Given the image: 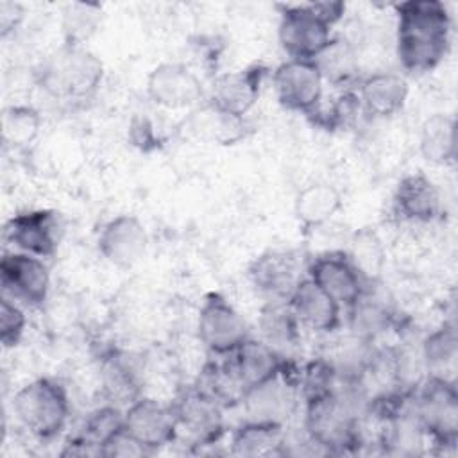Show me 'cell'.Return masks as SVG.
Instances as JSON below:
<instances>
[{"mask_svg":"<svg viewBox=\"0 0 458 458\" xmlns=\"http://www.w3.org/2000/svg\"><path fill=\"white\" fill-rule=\"evenodd\" d=\"M420 154L435 165H449L456 157V125L449 114H431L420 127Z\"/></svg>","mask_w":458,"mask_h":458,"instance_id":"cell-28","label":"cell"},{"mask_svg":"<svg viewBox=\"0 0 458 458\" xmlns=\"http://www.w3.org/2000/svg\"><path fill=\"white\" fill-rule=\"evenodd\" d=\"M358 270L361 279L367 283H374L381 277L385 267V250L377 234L370 229L356 231L351 238L349 250H344Z\"/></svg>","mask_w":458,"mask_h":458,"instance_id":"cell-31","label":"cell"},{"mask_svg":"<svg viewBox=\"0 0 458 458\" xmlns=\"http://www.w3.org/2000/svg\"><path fill=\"white\" fill-rule=\"evenodd\" d=\"M193 386L215 399L224 410L242 404L247 394V388L242 383L229 356H225L224 361L206 363Z\"/></svg>","mask_w":458,"mask_h":458,"instance_id":"cell-26","label":"cell"},{"mask_svg":"<svg viewBox=\"0 0 458 458\" xmlns=\"http://www.w3.org/2000/svg\"><path fill=\"white\" fill-rule=\"evenodd\" d=\"M310 7L322 21H326L331 27L335 23H338L344 18V13H345V4L344 2H329V0H326V2H310Z\"/></svg>","mask_w":458,"mask_h":458,"instance_id":"cell-37","label":"cell"},{"mask_svg":"<svg viewBox=\"0 0 458 458\" xmlns=\"http://www.w3.org/2000/svg\"><path fill=\"white\" fill-rule=\"evenodd\" d=\"M145 454H150V453L140 442H136L125 431V428L102 447V456H145Z\"/></svg>","mask_w":458,"mask_h":458,"instance_id":"cell-36","label":"cell"},{"mask_svg":"<svg viewBox=\"0 0 458 458\" xmlns=\"http://www.w3.org/2000/svg\"><path fill=\"white\" fill-rule=\"evenodd\" d=\"M394 209L403 220L428 224L440 213L438 188L420 172L408 174L395 186Z\"/></svg>","mask_w":458,"mask_h":458,"instance_id":"cell-20","label":"cell"},{"mask_svg":"<svg viewBox=\"0 0 458 458\" xmlns=\"http://www.w3.org/2000/svg\"><path fill=\"white\" fill-rule=\"evenodd\" d=\"M123 411L116 406H102L91 411L84 422L82 433L68 444V449L63 454H100L102 447L122 429Z\"/></svg>","mask_w":458,"mask_h":458,"instance_id":"cell-25","label":"cell"},{"mask_svg":"<svg viewBox=\"0 0 458 458\" xmlns=\"http://www.w3.org/2000/svg\"><path fill=\"white\" fill-rule=\"evenodd\" d=\"M267 72L263 64H250L243 70L218 75L211 86L209 104L224 113L243 118L258 102Z\"/></svg>","mask_w":458,"mask_h":458,"instance_id":"cell-18","label":"cell"},{"mask_svg":"<svg viewBox=\"0 0 458 458\" xmlns=\"http://www.w3.org/2000/svg\"><path fill=\"white\" fill-rule=\"evenodd\" d=\"M247 390L274 377L284 367L281 352L263 340L247 338L233 354H227Z\"/></svg>","mask_w":458,"mask_h":458,"instance_id":"cell-23","label":"cell"},{"mask_svg":"<svg viewBox=\"0 0 458 458\" xmlns=\"http://www.w3.org/2000/svg\"><path fill=\"white\" fill-rule=\"evenodd\" d=\"M342 208L340 191L329 182H311L304 186L293 204L295 216L304 231L327 224Z\"/></svg>","mask_w":458,"mask_h":458,"instance_id":"cell-24","label":"cell"},{"mask_svg":"<svg viewBox=\"0 0 458 458\" xmlns=\"http://www.w3.org/2000/svg\"><path fill=\"white\" fill-rule=\"evenodd\" d=\"M413 413L424 437L442 449L458 442V390L454 381L426 376L415 390Z\"/></svg>","mask_w":458,"mask_h":458,"instance_id":"cell-5","label":"cell"},{"mask_svg":"<svg viewBox=\"0 0 458 458\" xmlns=\"http://www.w3.org/2000/svg\"><path fill=\"white\" fill-rule=\"evenodd\" d=\"M97 247L102 258L113 267L131 268L145 256L148 234L138 216L122 213L102 225Z\"/></svg>","mask_w":458,"mask_h":458,"instance_id":"cell-15","label":"cell"},{"mask_svg":"<svg viewBox=\"0 0 458 458\" xmlns=\"http://www.w3.org/2000/svg\"><path fill=\"white\" fill-rule=\"evenodd\" d=\"M102 77L104 64L97 54L82 45L64 43L43 61L38 84L52 98L77 102L93 97Z\"/></svg>","mask_w":458,"mask_h":458,"instance_id":"cell-3","label":"cell"},{"mask_svg":"<svg viewBox=\"0 0 458 458\" xmlns=\"http://www.w3.org/2000/svg\"><path fill=\"white\" fill-rule=\"evenodd\" d=\"M98 7L86 4H73L64 13V32L68 45H82L81 41L95 30L98 21Z\"/></svg>","mask_w":458,"mask_h":458,"instance_id":"cell-35","label":"cell"},{"mask_svg":"<svg viewBox=\"0 0 458 458\" xmlns=\"http://www.w3.org/2000/svg\"><path fill=\"white\" fill-rule=\"evenodd\" d=\"M288 306L301 327H308L315 333H331L342 322V306L308 276H304L292 292Z\"/></svg>","mask_w":458,"mask_h":458,"instance_id":"cell-19","label":"cell"},{"mask_svg":"<svg viewBox=\"0 0 458 458\" xmlns=\"http://www.w3.org/2000/svg\"><path fill=\"white\" fill-rule=\"evenodd\" d=\"M358 397L365 399L360 386L352 394L335 392L304 401V431L311 444L326 453H351L361 444ZM367 401V399H365Z\"/></svg>","mask_w":458,"mask_h":458,"instance_id":"cell-2","label":"cell"},{"mask_svg":"<svg viewBox=\"0 0 458 458\" xmlns=\"http://www.w3.org/2000/svg\"><path fill=\"white\" fill-rule=\"evenodd\" d=\"M306 276L347 310H351L367 292L365 281L344 250H331L315 256L306 268Z\"/></svg>","mask_w":458,"mask_h":458,"instance_id":"cell-14","label":"cell"},{"mask_svg":"<svg viewBox=\"0 0 458 458\" xmlns=\"http://www.w3.org/2000/svg\"><path fill=\"white\" fill-rule=\"evenodd\" d=\"M259 329L263 342L279 352L281 347L297 344L301 324L297 322L288 302H267L259 315Z\"/></svg>","mask_w":458,"mask_h":458,"instance_id":"cell-30","label":"cell"},{"mask_svg":"<svg viewBox=\"0 0 458 458\" xmlns=\"http://www.w3.org/2000/svg\"><path fill=\"white\" fill-rule=\"evenodd\" d=\"M426 376H437L447 381H454L458 365V338L454 324L444 322L440 327L431 331L420 349Z\"/></svg>","mask_w":458,"mask_h":458,"instance_id":"cell-27","label":"cell"},{"mask_svg":"<svg viewBox=\"0 0 458 458\" xmlns=\"http://www.w3.org/2000/svg\"><path fill=\"white\" fill-rule=\"evenodd\" d=\"M20 424L39 440L55 438L70 417L66 388L54 377H38L23 385L13 403Z\"/></svg>","mask_w":458,"mask_h":458,"instance_id":"cell-4","label":"cell"},{"mask_svg":"<svg viewBox=\"0 0 458 458\" xmlns=\"http://www.w3.org/2000/svg\"><path fill=\"white\" fill-rule=\"evenodd\" d=\"M254 288L267 302H288L292 292L304 277L295 254L286 250H267L249 267Z\"/></svg>","mask_w":458,"mask_h":458,"instance_id":"cell-16","label":"cell"},{"mask_svg":"<svg viewBox=\"0 0 458 458\" xmlns=\"http://www.w3.org/2000/svg\"><path fill=\"white\" fill-rule=\"evenodd\" d=\"M147 97L165 109H186L204 97V86L195 72L182 63L165 61L154 66L147 77Z\"/></svg>","mask_w":458,"mask_h":458,"instance_id":"cell-13","label":"cell"},{"mask_svg":"<svg viewBox=\"0 0 458 458\" xmlns=\"http://www.w3.org/2000/svg\"><path fill=\"white\" fill-rule=\"evenodd\" d=\"M197 336L211 354L227 356L249 338V326L220 293H209L199 310Z\"/></svg>","mask_w":458,"mask_h":458,"instance_id":"cell-7","label":"cell"},{"mask_svg":"<svg viewBox=\"0 0 458 458\" xmlns=\"http://www.w3.org/2000/svg\"><path fill=\"white\" fill-rule=\"evenodd\" d=\"M324 82L329 81L336 86L347 84L358 70V59L351 45L340 39H333L331 45L315 59Z\"/></svg>","mask_w":458,"mask_h":458,"instance_id":"cell-33","label":"cell"},{"mask_svg":"<svg viewBox=\"0 0 458 458\" xmlns=\"http://www.w3.org/2000/svg\"><path fill=\"white\" fill-rule=\"evenodd\" d=\"M23 20V11L14 2H2L0 4V34L5 38L9 32L16 30L20 21Z\"/></svg>","mask_w":458,"mask_h":458,"instance_id":"cell-38","label":"cell"},{"mask_svg":"<svg viewBox=\"0 0 458 458\" xmlns=\"http://www.w3.org/2000/svg\"><path fill=\"white\" fill-rule=\"evenodd\" d=\"M125 431L148 453H154L179 437L172 406L152 397H136L123 411Z\"/></svg>","mask_w":458,"mask_h":458,"instance_id":"cell-12","label":"cell"},{"mask_svg":"<svg viewBox=\"0 0 458 458\" xmlns=\"http://www.w3.org/2000/svg\"><path fill=\"white\" fill-rule=\"evenodd\" d=\"M361 109L376 118H388L399 113L408 98V82L394 72H376L358 84Z\"/></svg>","mask_w":458,"mask_h":458,"instance_id":"cell-21","label":"cell"},{"mask_svg":"<svg viewBox=\"0 0 458 458\" xmlns=\"http://www.w3.org/2000/svg\"><path fill=\"white\" fill-rule=\"evenodd\" d=\"M41 129V114L30 106H9L2 113V141L9 148H27Z\"/></svg>","mask_w":458,"mask_h":458,"instance_id":"cell-32","label":"cell"},{"mask_svg":"<svg viewBox=\"0 0 458 458\" xmlns=\"http://www.w3.org/2000/svg\"><path fill=\"white\" fill-rule=\"evenodd\" d=\"M231 454L247 458H268L286 454L284 424L249 419L233 431Z\"/></svg>","mask_w":458,"mask_h":458,"instance_id":"cell-22","label":"cell"},{"mask_svg":"<svg viewBox=\"0 0 458 458\" xmlns=\"http://www.w3.org/2000/svg\"><path fill=\"white\" fill-rule=\"evenodd\" d=\"M170 406L179 433L184 431L195 445L215 444L224 435V408L195 386L179 394Z\"/></svg>","mask_w":458,"mask_h":458,"instance_id":"cell-11","label":"cell"},{"mask_svg":"<svg viewBox=\"0 0 458 458\" xmlns=\"http://www.w3.org/2000/svg\"><path fill=\"white\" fill-rule=\"evenodd\" d=\"M27 315L21 304L7 295L0 301V342L4 347H16L25 333Z\"/></svg>","mask_w":458,"mask_h":458,"instance_id":"cell-34","label":"cell"},{"mask_svg":"<svg viewBox=\"0 0 458 458\" xmlns=\"http://www.w3.org/2000/svg\"><path fill=\"white\" fill-rule=\"evenodd\" d=\"M277 39L290 59L315 61L335 39L333 27L322 21L310 4H281Z\"/></svg>","mask_w":458,"mask_h":458,"instance_id":"cell-6","label":"cell"},{"mask_svg":"<svg viewBox=\"0 0 458 458\" xmlns=\"http://www.w3.org/2000/svg\"><path fill=\"white\" fill-rule=\"evenodd\" d=\"M395 54L411 73L437 68L449 52L451 14L438 0H408L395 4Z\"/></svg>","mask_w":458,"mask_h":458,"instance_id":"cell-1","label":"cell"},{"mask_svg":"<svg viewBox=\"0 0 458 458\" xmlns=\"http://www.w3.org/2000/svg\"><path fill=\"white\" fill-rule=\"evenodd\" d=\"M191 131L204 140L220 145H233L243 138L245 123L243 118L224 113L208 104L191 118Z\"/></svg>","mask_w":458,"mask_h":458,"instance_id":"cell-29","label":"cell"},{"mask_svg":"<svg viewBox=\"0 0 458 458\" xmlns=\"http://www.w3.org/2000/svg\"><path fill=\"white\" fill-rule=\"evenodd\" d=\"M297 386L299 374L293 377L284 363L279 374L247 390L242 404L245 406L250 420H270L284 424V419H288L295 408Z\"/></svg>","mask_w":458,"mask_h":458,"instance_id":"cell-17","label":"cell"},{"mask_svg":"<svg viewBox=\"0 0 458 458\" xmlns=\"http://www.w3.org/2000/svg\"><path fill=\"white\" fill-rule=\"evenodd\" d=\"M63 225L55 211L32 209L18 213L5 222L4 238L20 252L52 258L61 242Z\"/></svg>","mask_w":458,"mask_h":458,"instance_id":"cell-10","label":"cell"},{"mask_svg":"<svg viewBox=\"0 0 458 458\" xmlns=\"http://www.w3.org/2000/svg\"><path fill=\"white\" fill-rule=\"evenodd\" d=\"M0 281L4 295L30 308L41 306L50 292V270L43 258L20 250L4 252Z\"/></svg>","mask_w":458,"mask_h":458,"instance_id":"cell-9","label":"cell"},{"mask_svg":"<svg viewBox=\"0 0 458 458\" xmlns=\"http://www.w3.org/2000/svg\"><path fill=\"white\" fill-rule=\"evenodd\" d=\"M272 84L279 104L308 118L322 106L324 77L315 61L286 59L272 73Z\"/></svg>","mask_w":458,"mask_h":458,"instance_id":"cell-8","label":"cell"}]
</instances>
